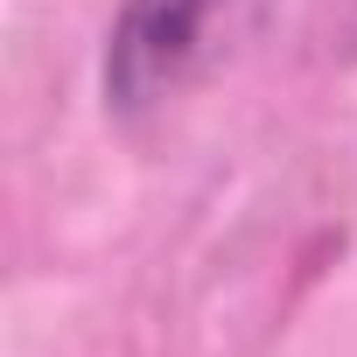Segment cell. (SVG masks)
Listing matches in <instances>:
<instances>
[{
  "instance_id": "obj_1",
  "label": "cell",
  "mask_w": 357,
  "mask_h": 357,
  "mask_svg": "<svg viewBox=\"0 0 357 357\" xmlns=\"http://www.w3.org/2000/svg\"><path fill=\"white\" fill-rule=\"evenodd\" d=\"M252 0H119L105 29V105L119 119H140L168 105L197 70L218 63V50L245 29Z\"/></svg>"
}]
</instances>
